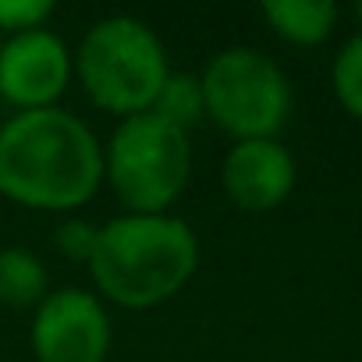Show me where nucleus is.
I'll list each match as a JSON object with an SVG mask.
<instances>
[{
    "mask_svg": "<svg viewBox=\"0 0 362 362\" xmlns=\"http://www.w3.org/2000/svg\"><path fill=\"white\" fill-rule=\"evenodd\" d=\"M86 267L110 302L149 309L189 284L199 267V238L181 217L128 214L100 228Z\"/></svg>",
    "mask_w": 362,
    "mask_h": 362,
    "instance_id": "obj_2",
    "label": "nucleus"
},
{
    "mask_svg": "<svg viewBox=\"0 0 362 362\" xmlns=\"http://www.w3.org/2000/svg\"><path fill=\"white\" fill-rule=\"evenodd\" d=\"M33 351L40 362H103L110 316L100 298L78 288L47 295L33 316Z\"/></svg>",
    "mask_w": 362,
    "mask_h": 362,
    "instance_id": "obj_6",
    "label": "nucleus"
},
{
    "mask_svg": "<svg viewBox=\"0 0 362 362\" xmlns=\"http://www.w3.org/2000/svg\"><path fill=\"white\" fill-rule=\"evenodd\" d=\"M54 15L50 0H0V33H33V29H47Z\"/></svg>",
    "mask_w": 362,
    "mask_h": 362,
    "instance_id": "obj_13",
    "label": "nucleus"
},
{
    "mask_svg": "<svg viewBox=\"0 0 362 362\" xmlns=\"http://www.w3.org/2000/svg\"><path fill=\"white\" fill-rule=\"evenodd\" d=\"M153 114L167 117L177 128H192L199 117H206V100H203V82L189 71H170L163 89L156 93Z\"/></svg>",
    "mask_w": 362,
    "mask_h": 362,
    "instance_id": "obj_11",
    "label": "nucleus"
},
{
    "mask_svg": "<svg viewBox=\"0 0 362 362\" xmlns=\"http://www.w3.org/2000/svg\"><path fill=\"white\" fill-rule=\"evenodd\" d=\"M199 82H203L206 117L238 142L274 139L291 114L288 75L281 71L277 61H270L252 47L221 50L206 64Z\"/></svg>",
    "mask_w": 362,
    "mask_h": 362,
    "instance_id": "obj_5",
    "label": "nucleus"
},
{
    "mask_svg": "<svg viewBox=\"0 0 362 362\" xmlns=\"http://www.w3.org/2000/svg\"><path fill=\"white\" fill-rule=\"evenodd\" d=\"M330 82H334L337 103H341L355 121H362V33L351 36V40L337 50L334 68H330Z\"/></svg>",
    "mask_w": 362,
    "mask_h": 362,
    "instance_id": "obj_12",
    "label": "nucleus"
},
{
    "mask_svg": "<svg viewBox=\"0 0 362 362\" xmlns=\"http://www.w3.org/2000/svg\"><path fill=\"white\" fill-rule=\"evenodd\" d=\"M96 235H100V228L82 224V221H68L57 231V249L68 259H75V263H89L93 259V249H96Z\"/></svg>",
    "mask_w": 362,
    "mask_h": 362,
    "instance_id": "obj_14",
    "label": "nucleus"
},
{
    "mask_svg": "<svg viewBox=\"0 0 362 362\" xmlns=\"http://www.w3.org/2000/svg\"><path fill=\"white\" fill-rule=\"evenodd\" d=\"M337 15L341 11L330 0H267L263 4V18L270 22V29L295 47L323 43L334 33Z\"/></svg>",
    "mask_w": 362,
    "mask_h": 362,
    "instance_id": "obj_9",
    "label": "nucleus"
},
{
    "mask_svg": "<svg viewBox=\"0 0 362 362\" xmlns=\"http://www.w3.org/2000/svg\"><path fill=\"white\" fill-rule=\"evenodd\" d=\"M75 71L89 100L121 117L153 110L156 93L170 75L163 43L132 15H110L96 22L78 43Z\"/></svg>",
    "mask_w": 362,
    "mask_h": 362,
    "instance_id": "obj_3",
    "label": "nucleus"
},
{
    "mask_svg": "<svg viewBox=\"0 0 362 362\" xmlns=\"http://www.w3.org/2000/svg\"><path fill=\"white\" fill-rule=\"evenodd\" d=\"M355 22H358V29H362V4H355Z\"/></svg>",
    "mask_w": 362,
    "mask_h": 362,
    "instance_id": "obj_15",
    "label": "nucleus"
},
{
    "mask_svg": "<svg viewBox=\"0 0 362 362\" xmlns=\"http://www.w3.org/2000/svg\"><path fill=\"white\" fill-rule=\"evenodd\" d=\"M100 181L103 146L82 117L47 107L0 124V196L11 203L64 214L89 203Z\"/></svg>",
    "mask_w": 362,
    "mask_h": 362,
    "instance_id": "obj_1",
    "label": "nucleus"
},
{
    "mask_svg": "<svg viewBox=\"0 0 362 362\" xmlns=\"http://www.w3.org/2000/svg\"><path fill=\"white\" fill-rule=\"evenodd\" d=\"M189 170V132L153 110L121 117L103 149V177L132 214H163L185 192Z\"/></svg>",
    "mask_w": 362,
    "mask_h": 362,
    "instance_id": "obj_4",
    "label": "nucleus"
},
{
    "mask_svg": "<svg viewBox=\"0 0 362 362\" xmlns=\"http://www.w3.org/2000/svg\"><path fill=\"white\" fill-rule=\"evenodd\" d=\"M71 54L50 29L11 36L0 47V96L18 110H47L68 89Z\"/></svg>",
    "mask_w": 362,
    "mask_h": 362,
    "instance_id": "obj_7",
    "label": "nucleus"
},
{
    "mask_svg": "<svg viewBox=\"0 0 362 362\" xmlns=\"http://www.w3.org/2000/svg\"><path fill=\"white\" fill-rule=\"evenodd\" d=\"M47 298V267L29 249H0V305L8 309H40Z\"/></svg>",
    "mask_w": 362,
    "mask_h": 362,
    "instance_id": "obj_10",
    "label": "nucleus"
},
{
    "mask_svg": "<svg viewBox=\"0 0 362 362\" xmlns=\"http://www.w3.org/2000/svg\"><path fill=\"white\" fill-rule=\"evenodd\" d=\"M224 192L238 210H277L295 189V156L277 139L235 142L221 167Z\"/></svg>",
    "mask_w": 362,
    "mask_h": 362,
    "instance_id": "obj_8",
    "label": "nucleus"
}]
</instances>
